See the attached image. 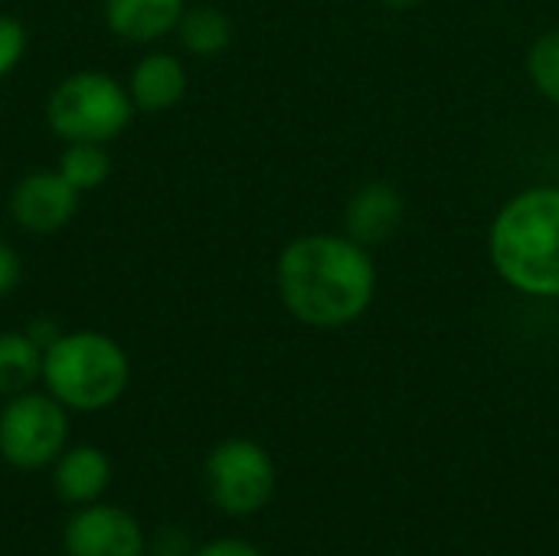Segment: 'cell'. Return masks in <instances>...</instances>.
Segmentation results:
<instances>
[{"label":"cell","instance_id":"obj_16","mask_svg":"<svg viewBox=\"0 0 559 556\" xmlns=\"http://www.w3.org/2000/svg\"><path fill=\"white\" fill-rule=\"evenodd\" d=\"M527 79L547 102L559 105V29H547L531 43Z\"/></svg>","mask_w":559,"mask_h":556},{"label":"cell","instance_id":"obj_5","mask_svg":"<svg viewBox=\"0 0 559 556\" xmlns=\"http://www.w3.org/2000/svg\"><path fill=\"white\" fill-rule=\"evenodd\" d=\"M69 436L62 403L56 397L16 393L0 413V456L16 469L49 465Z\"/></svg>","mask_w":559,"mask_h":556},{"label":"cell","instance_id":"obj_14","mask_svg":"<svg viewBox=\"0 0 559 556\" xmlns=\"http://www.w3.org/2000/svg\"><path fill=\"white\" fill-rule=\"evenodd\" d=\"M36 377H43V347L23 331L0 334V393L16 397Z\"/></svg>","mask_w":559,"mask_h":556},{"label":"cell","instance_id":"obj_20","mask_svg":"<svg viewBox=\"0 0 559 556\" xmlns=\"http://www.w3.org/2000/svg\"><path fill=\"white\" fill-rule=\"evenodd\" d=\"M380 3H383L386 10H413L419 0H380Z\"/></svg>","mask_w":559,"mask_h":556},{"label":"cell","instance_id":"obj_8","mask_svg":"<svg viewBox=\"0 0 559 556\" xmlns=\"http://www.w3.org/2000/svg\"><path fill=\"white\" fill-rule=\"evenodd\" d=\"M403 220L406 197L390 180H370L357 187L344 206V233L367 249L390 242L403 229Z\"/></svg>","mask_w":559,"mask_h":556},{"label":"cell","instance_id":"obj_3","mask_svg":"<svg viewBox=\"0 0 559 556\" xmlns=\"http://www.w3.org/2000/svg\"><path fill=\"white\" fill-rule=\"evenodd\" d=\"M43 380L62 406L92 413L121 400L131 380L128 354L98 331L59 334L43 351Z\"/></svg>","mask_w":559,"mask_h":556},{"label":"cell","instance_id":"obj_18","mask_svg":"<svg viewBox=\"0 0 559 556\" xmlns=\"http://www.w3.org/2000/svg\"><path fill=\"white\" fill-rule=\"evenodd\" d=\"M20 279H23V262H20V256H16L7 242H0V298H7V295L20 285Z\"/></svg>","mask_w":559,"mask_h":556},{"label":"cell","instance_id":"obj_15","mask_svg":"<svg viewBox=\"0 0 559 556\" xmlns=\"http://www.w3.org/2000/svg\"><path fill=\"white\" fill-rule=\"evenodd\" d=\"M59 174L79 190H95L108 180L111 174V161L105 154V144H92V141H75L62 151L59 157Z\"/></svg>","mask_w":559,"mask_h":556},{"label":"cell","instance_id":"obj_1","mask_svg":"<svg viewBox=\"0 0 559 556\" xmlns=\"http://www.w3.org/2000/svg\"><path fill=\"white\" fill-rule=\"evenodd\" d=\"M377 282L370 249L347 233H305L275 262V288L285 311L318 331L360 321L377 298Z\"/></svg>","mask_w":559,"mask_h":556},{"label":"cell","instance_id":"obj_19","mask_svg":"<svg viewBox=\"0 0 559 556\" xmlns=\"http://www.w3.org/2000/svg\"><path fill=\"white\" fill-rule=\"evenodd\" d=\"M197 556H262L255 547H249L246 541H229V537H223V541H213L210 547H203Z\"/></svg>","mask_w":559,"mask_h":556},{"label":"cell","instance_id":"obj_9","mask_svg":"<svg viewBox=\"0 0 559 556\" xmlns=\"http://www.w3.org/2000/svg\"><path fill=\"white\" fill-rule=\"evenodd\" d=\"M69 556H141L144 537L131 514L118 508H88L66 528Z\"/></svg>","mask_w":559,"mask_h":556},{"label":"cell","instance_id":"obj_7","mask_svg":"<svg viewBox=\"0 0 559 556\" xmlns=\"http://www.w3.org/2000/svg\"><path fill=\"white\" fill-rule=\"evenodd\" d=\"M79 210V190L59 170H36L16 180L10 193L13 223L33 236H49L62 229Z\"/></svg>","mask_w":559,"mask_h":556},{"label":"cell","instance_id":"obj_10","mask_svg":"<svg viewBox=\"0 0 559 556\" xmlns=\"http://www.w3.org/2000/svg\"><path fill=\"white\" fill-rule=\"evenodd\" d=\"M187 0H105V23L118 39L154 43L177 29Z\"/></svg>","mask_w":559,"mask_h":556},{"label":"cell","instance_id":"obj_17","mask_svg":"<svg viewBox=\"0 0 559 556\" xmlns=\"http://www.w3.org/2000/svg\"><path fill=\"white\" fill-rule=\"evenodd\" d=\"M26 52V26L16 16H0V75H10Z\"/></svg>","mask_w":559,"mask_h":556},{"label":"cell","instance_id":"obj_2","mask_svg":"<svg viewBox=\"0 0 559 556\" xmlns=\"http://www.w3.org/2000/svg\"><path fill=\"white\" fill-rule=\"evenodd\" d=\"M488 259L514 292L559 298V184L527 187L495 213Z\"/></svg>","mask_w":559,"mask_h":556},{"label":"cell","instance_id":"obj_12","mask_svg":"<svg viewBox=\"0 0 559 556\" xmlns=\"http://www.w3.org/2000/svg\"><path fill=\"white\" fill-rule=\"evenodd\" d=\"M108 478H111L108 459L92 446H79L66 452L56 465V488H59V498L69 505L95 501L108 488Z\"/></svg>","mask_w":559,"mask_h":556},{"label":"cell","instance_id":"obj_11","mask_svg":"<svg viewBox=\"0 0 559 556\" xmlns=\"http://www.w3.org/2000/svg\"><path fill=\"white\" fill-rule=\"evenodd\" d=\"M128 95L138 111L157 115L174 108L187 95V69L177 56L170 52H147L128 82Z\"/></svg>","mask_w":559,"mask_h":556},{"label":"cell","instance_id":"obj_13","mask_svg":"<svg viewBox=\"0 0 559 556\" xmlns=\"http://www.w3.org/2000/svg\"><path fill=\"white\" fill-rule=\"evenodd\" d=\"M180 46L193 56H219L233 46V20L216 7H190L177 23Z\"/></svg>","mask_w":559,"mask_h":556},{"label":"cell","instance_id":"obj_6","mask_svg":"<svg viewBox=\"0 0 559 556\" xmlns=\"http://www.w3.org/2000/svg\"><path fill=\"white\" fill-rule=\"evenodd\" d=\"M206 482L213 501L226 514H252L275 492V465L262 446L249 439H229L206 459Z\"/></svg>","mask_w":559,"mask_h":556},{"label":"cell","instance_id":"obj_4","mask_svg":"<svg viewBox=\"0 0 559 556\" xmlns=\"http://www.w3.org/2000/svg\"><path fill=\"white\" fill-rule=\"evenodd\" d=\"M131 115L134 102L128 88L108 72L92 69L66 75L46 102V121L66 144H108L131 125Z\"/></svg>","mask_w":559,"mask_h":556}]
</instances>
